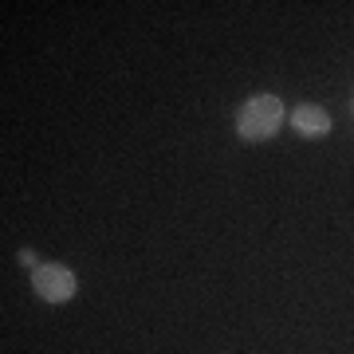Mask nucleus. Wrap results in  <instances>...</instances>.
<instances>
[{
	"mask_svg": "<svg viewBox=\"0 0 354 354\" xmlns=\"http://www.w3.org/2000/svg\"><path fill=\"white\" fill-rule=\"evenodd\" d=\"M283 118H288V114H283V102H279L276 95H252V99L236 111V134L256 146V142L276 138L279 127H283Z\"/></svg>",
	"mask_w": 354,
	"mask_h": 354,
	"instance_id": "obj_1",
	"label": "nucleus"
},
{
	"mask_svg": "<svg viewBox=\"0 0 354 354\" xmlns=\"http://www.w3.org/2000/svg\"><path fill=\"white\" fill-rule=\"evenodd\" d=\"M32 288H36V295L44 304H71L79 291V279L64 264H39L32 272Z\"/></svg>",
	"mask_w": 354,
	"mask_h": 354,
	"instance_id": "obj_2",
	"label": "nucleus"
},
{
	"mask_svg": "<svg viewBox=\"0 0 354 354\" xmlns=\"http://www.w3.org/2000/svg\"><path fill=\"white\" fill-rule=\"evenodd\" d=\"M291 127L299 138H327L330 134V114L315 102H299L295 111H291Z\"/></svg>",
	"mask_w": 354,
	"mask_h": 354,
	"instance_id": "obj_3",
	"label": "nucleus"
},
{
	"mask_svg": "<svg viewBox=\"0 0 354 354\" xmlns=\"http://www.w3.org/2000/svg\"><path fill=\"white\" fill-rule=\"evenodd\" d=\"M20 264H24V268H32V272H36V252H32V248H24V252H20Z\"/></svg>",
	"mask_w": 354,
	"mask_h": 354,
	"instance_id": "obj_4",
	"label": "nucleus"
}]
</instances>
